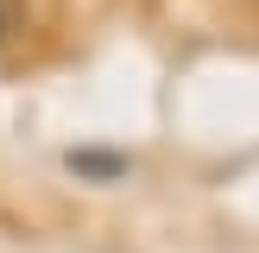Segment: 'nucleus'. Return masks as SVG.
<instances>
[{
    "label": "nucleus",
    "instance_id": "1",
    "mask_svg": "<svg viewBox=\"0 0 259 253\" xmlns=\"http://www.w3.org/2000/svg\"><path fill=\"white\" fill-rule=\"evenodd\" d=\"M63 164H70L76 177H95V184H114V177L133 171V158H126V152H70Z\"/></svg>",
    "mask_w": 259,
    "mask_h": 253
},
{
    "label": "nucleus",
    "instance_id": "2",
    "mask_svg": "<svg viewBox=\"0 0 259 253\" xmlns=\"http://www.w3.org/2000/svg\"><path fill=\"white\" fill-rule=\"evenodd\" d=\"M25 25H32V7L25 0H0V45H13Z\"/></svg>",
    "mask_w": 259,
    "mask_h": 253
}]
</instances>
